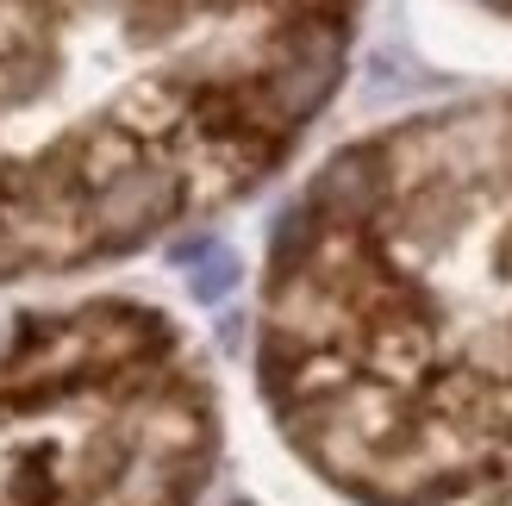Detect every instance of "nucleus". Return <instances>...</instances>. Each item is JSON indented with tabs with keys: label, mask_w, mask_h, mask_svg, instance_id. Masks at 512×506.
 Listing matches in <instances>:
<instances>
[{
	"label": "nucleus",
	"mask_w": 512,
	"mask_h": 506,
	"mask_svg": "<svg viewBox=\"0 0 512 506\" xmlns=\"http://www.w3.org/2000/svg\"><path fill=\"white\" fill-rule=\"evenodd\" d=\"M232 282H238V257H232V250H213L207 269H200L188 288H194V300H207V307H213V300L232 294Z\"/></svg>",
	"instance_id": "obj_1"
}]
</instances>
